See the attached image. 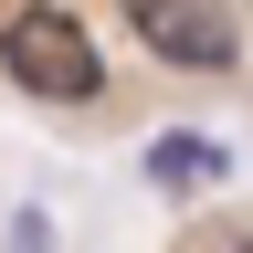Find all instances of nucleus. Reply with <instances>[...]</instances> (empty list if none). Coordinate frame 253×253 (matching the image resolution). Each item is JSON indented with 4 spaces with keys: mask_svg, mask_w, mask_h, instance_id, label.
<instances>
[{
    "mask_svg": "<svg viewBox=\"0 0 253 253\" xmlns=\"http://www.w3.org/2000/svg\"><path fill=\"white\" fill-rule=\"evenodd\" d=\"M0 74L21 95H42V106H95L106 95V53L84 42V21L63 0H32V11L0 21Z\"/></svg>",
    "mask_w": 253,
    "mask_h": 253,
    "instance_id": "1",
    "label": "nucleus"
},
{
    "mask_svg": "<svg viewBox=\"0 0 253 253\" xmlns=\"http://www.w3.org/2000/svg\"><path fill=\"white\" fill-rule=\"evenodd\" d=\"M126 32L179 74H232L243 63V32H232L221 0H126Z\"/></svg>",
    "mask_w": 253,
    "mask_h": 253,
    "instance_id": "2",
    "label": "nucleus"
},
{
    "mask_svg": "<svg viewBox=\"0 0 253 253\" xmlns=\"http://www.w3.org/2000/svg\"><path fill=\"white\" fill-rule=\"evenodd\" d=\"M221 179H232V148L221 137H190V126L148 137V190H221Z\"/></svg>",
    "mask_w": 253,
    "mask_h": 253,
    "instance_id": "3",
    "label": "nucleus"
},
{
    "mask_svg": "<svg viewBox=\"0 0 253 253\" xmlns=\"http://www.w3.org/2000/svg\"><path fill=\"white\" fill-rule=\"evenodd\" d=\"M11 253H53V221H42V211H21V221H11Z\"/></svg>",
    "mask_w": 253,
    "mask_h": 253,
    "instance_id": "4",
    "label": "nucleus"
},
{
    "mask_svg": "<svg viewBox=\"0 0 253 253\" xmlns=\"http://www.w3.org/2000/svg\"><path fill=\"white\" fill-rule=\"evenodd\" d=\"M221 253H253V232H232V243H221Z\"/></svg>",
    "mask_w": 253,
    "mask_h": 253,
    "instance_id": "5",
    "label": "nucleus"
}]
</instances>
